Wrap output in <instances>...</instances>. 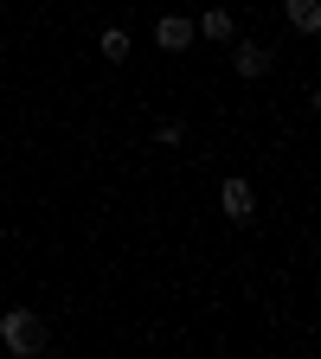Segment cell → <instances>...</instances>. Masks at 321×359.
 <instances>
[{
  "mask_svg": "<svg viewBox=\"0 0 321 359\" xmlns=\"http://www.w3.org/2000/svg\"><path fill=\"white\" fill-rule=\"evenodd\" d=\"M0 346L20 353V359H32L45 346V321H39L32 308H7V314H0Z\"/></svg>",
  "mask_w": 321,
  "mask_h": 359,
  "instance_id": "1",
  "label": "cell"
},
{
  "mask_svg": "<svg viewBox=\"0 0 321 359\" xmlns=\"http://www.w3.org/2000/svg\"><path fill=\"white\" fill-rule=\"evenodd\" d=\"M218 205H225V218H232V224H251V218H257L251 180H225V187H218Z\"/></svg>",
  "mask_w": 321,
  "mask_h": 359,
  "instance_id": "2",
  "label": "cell"
},
{
  "mask_svg": "<svg viewBox=\"0 0 321 359\" xmlns=\"http://www.w3.org/2000/svg\"><path fill=\"white\" fill-rule=\"evenodd\" d=\"M155 45H161V52H187V45H193V20L167 13V20L155 26Z\"/></svg>",
  "mask_w": 321,
  "mask_h": 359,
  "instance_id": "3",
  "label": "cell"
},
{
  "mask_svg": "<svg viewBox=\"0 0 321 359\" xmlns=\"http://www.w3.org/2000/svg\"><path fill=\"white\" fill-rule=\"evenodd\" d=\"M232 71H238V77H263V71H270V52H263V45H251V39H244L238 52H232Z\"/></svg>",
  "mask_w": 321,
  "mask_h": 359,
  "instance_id": "4",
  "label": "cell"
},
{
  "mask_svg": "<svg viewBox=\"0 0 321 359\" xmlns=\"http://www.w3.org/2000/svg\"><path fill=\"white\" fill-rule=\"evenodd\" d=\"M283 13L296 32H321V0H283Z\"/></svg>",
  "mask_w": 321,
  "mask_h": 359,
  "instance_id": "5",
  "label": "cell"
},
{
  "mask_svg": "<svg viewBox=\"0 0 321 359\" xmlns=\"http://www.w3.org/2000/svg\"><path fill=\"white\" fill-rule=\"evenodd\" d=\"M193 32H206V39H218V45H225V39H232V13H225V7H206Z\"/></svg>",
  "mask_w": 321,
  "mask_h": 359,
  "instance_id": "6",
  "label": "cell"
},
{
  "mask_svg": "<svg viewBox=\"0 0 321 359\" xmlns=\"http://www.w3.org/2000/svg\"><path fill=\"white\" fill-rule=\"evenodd\" d=\"M103 58H110V65L129 58V32H103Z\"/></svg>",
  "mask_w": 321,
  "mask_h": 359,
  "instance_id": "7",
  "label": "cell"
}]
</instances>
